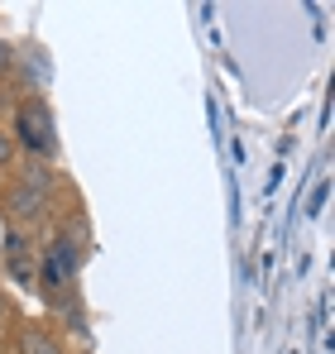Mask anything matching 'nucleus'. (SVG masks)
<instances>
[{
  "mask_svg": "<svg viewBox=\"0 0 335 354\" xmlns=\"http://www.w3.org/2000/svg\"><path fill=\"white\" fill-rule=\"evenodd\" d=\"M10 139H19V144L29 149V158H34V163L53 158V153H57V129H53L48 106H44V101H24V106H19V115H15V134H10Z\"/></svg>",
  "mask_w": 335,
  "mask_h": 354,
  "instance_id": "1",
  "label": "nucleus"
},
{
  "mask_svg": "<svg viewBox=\"0 0 335 354\" xmlns=\"http://www.w3.org/2000/svg\"><path fill=\"white\" fill-rule=\"evenodd\" d=\"M44 211H48V201H44V196H34L29 187H10V192H5V221H10L15 230L39 225V221H44Z\"/></svg>",
  "mask_w": 335,
  "mask_h": 354,
  "instance_id": "2",
  "label": "nucleus"
},
{
  "mask_svg": "<svg viewBox=\"0 0 335 354\" xmlns=\"http://www.w3.org/2000/svg\"><path fill=\"white\" fill-rule=\"evenodd\" d=\"M15 345H19V354H62L44 326H24V330L15 335Z\"/></svg>",
  "mask_w": 335,
  "mask_h": 354,
  "instance_id": "3",
  "label": "nucleus"
},
{
  "mask_svg": "<svg viewBox=\"0 0 335 354\" xmlns=\"http://www.w3.org/2000/svg\"><path fill=\"white\" fill-rule=\"evenodd\" d=\"M19 187H29L34 196H44V201H48V196H53V173H48L44 163H34V158H29V163H24V177H19Z\"/></svg>",
  "mask_w": 335,
  "mask_h": 354,
  "instance_id": "4",
  "label": "nucleus"
},
{
  "mask_svg": "<svg viewBox=\"0 0 335 354\" xmlns=\"http://www.w3.org/2000/svg\"><path fill=\"white\" fill-rule=\"evenodd\" d=\"M10 158H15V139H10V134H5V129H0V168H5V163H10Z\"/></svg>",
  "mask_w": 335,
  "mask_h": 354,
  "instance_id": "5",
  "label": "nucleus"
},
{
  "mask_svg": "<svg viewBox=\"0 0 335 354\" xmlns=\"http://www.w3.org/2000/svg\"><path fill=\"white\" fill-rule=\"evenodd\" d=\"M10 62H15V58H10V48L0 44V72H10Z\"/></svg>",
  "mask_w": 335,
  "mask_h": 354,
  "instance_id": "6",
  "label": "nucleus"
},
{
  "mask_svg": "<svg viewBox=\"0 0 335 354\" xmlns=\"http://www.w3.org/2000/svg\"><path fill=\"white\" fill-rule=\"evenodd\" d=\"M0 321H5V297H0Z\"/></svg>",
  "mask_w": 335,
  "mask_h": 354,
  "instance_id": "7",
  "label": "nucleus"
},
{
  "mask_svg": "<svg viewBox=\"0 0 335 354\" xmlns=\"http://www.w3.org/2000/svg\"><path fill=\"white\" fill-rule=\"evenodd\" d=\"M0 239H5V216H0Z\"/></svg>",
  "mask_w": 335,
  "mask_h": 354,
  "instance_id": "8",
  "label": "nucleus"
}]
</instances>
